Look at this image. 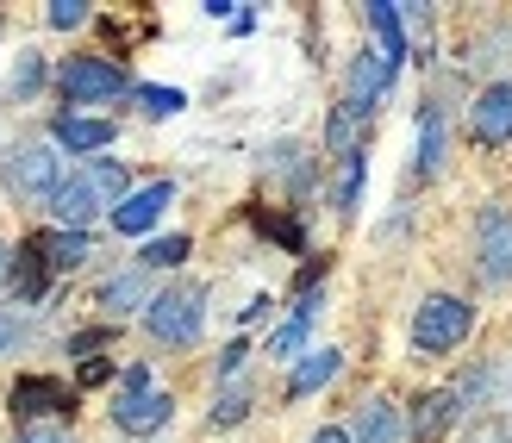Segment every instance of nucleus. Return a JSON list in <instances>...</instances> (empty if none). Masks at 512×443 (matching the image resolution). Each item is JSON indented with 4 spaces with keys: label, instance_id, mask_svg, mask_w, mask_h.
Listing matches in <instances>:
<instances>
[{
    "label": "nucleus",
    "instance_id": "obj_31",
    "mask_svg": "<svg viewBox=\"0 0 512 443\" xmlns=\"http://www.w3.org/2000/svg\"><path fill=\"white\" fill-rule=\"evenodd\" d=\"M244 356H250V344H244V337H232V344L219 350V381H238V369H244Z\"/></svg>",
    "mask_w": 512,
    "mask_h": 443
},
{
    "label": "nucleus",
    "instance_id": "obj_19",
    "mask_svg": "<svg viewBox=\"0 0 512 443\" xmlns=\"http://www.w3.org/2000/svg\"><path fill=\"white\" fill-rule=\"evenodd\" d=\"M38 250H44V263L50 275H63V269H82L94 244H88V231H38Z\"/></svg>",
    "mask_w": 512,
    "mask_h": 443
},
{
    "label": "nucleus",
    "instance_id": "obj_33",
    "mask_svg": "<svg viewBox=\"0 0 512 443\" xmlns=\"http://www.w3.org/2000/svg\"><path fill=\"white\" fill-rule=\"evenodd\" d=\"M19 443H69V437H63L57 425H25V431H19Z\"/></svg>",
    "mask_w": 512,
    "mask_h": 443
},
{
    "label": "nucleus",
    "instance_id": "obj_10",
    "mask_svg": "<svg viewBox=\"0 0 512 443\" xmlns=\"http://www.w3.org/2000/svg\"><path fill=\"white\" fill-rule=\"evenodd\" d=\"M169 419H175V400L157 394V387H150V394H119V400H113V425H119V431H132V437L163 431Z\"/></svg>",
    "mask_w": 512,
    "mask_h": 443
},
{
    "label": "nucleus",
    "instance_id": "obj_18",
    "mask_svg": "<svg viewBox=\"0 0 512 443\" xmlns=\"http://www.w3.org/2000/svg\"><path fill=\"white\" fill-rule=\"evenodd\" d=\"M356 443H406V425H400V406L394 400H363L356 412Z\"/></svg>",
    "mask_w": 512,
    "mask_h": 443
},
{
    "label": "nucleus",
    "instance_id": "obj_12",
    "mask_svg": "<svg viewBox=\"0 0 512 443\" xmlns=\"http://www.w3.org/2000/svg\"><path fill=\"white\" fill-rule=\"evenodd\" d=\"M13 412L19 419H44V412H75V394L63 381H50V375H25L13 387Z\"/></svg>",
    "mask_w": 512,
    "mask_h": 443
},
{
    "label": "nucleus",
    "instance_id": "obj_16",
    "mask_svg": "<svg viewBox=\"0 0 512 443\" xmlns=\"http://www.w3.org/2000/svg\"><path fill=\"white\" fill-rule=\"evenodd\" d=\"M369 32H375V50L388 57V69H400V57H406V19H400V7L394 0H369Z\"/></svg>",
    "mask_w": 512,
    "mask_h": 443
},
{
    "label": "nucleus",
    "instance_id": "obj_25",
    "mask_svg": "<svg viewBox=\"0 0 512 443\" xmlns=\"http://www.w3.org/2000/svg\"><path fill=\"white\" fill-rule=\"evenodd\" d=\"M250 419V387L244 381H225V394H219V406H213V431H232V425H244Z\"/></svg>",
    "mask_w": 512,
    "mask_h": 443
},
{
    "label": "nucleus",
    "instance_id": "obj_11",
    "mask_svg": "<svg viewBox=\"0 0 512 443\" xmlns=\"http://www.w3.org/2000/svg\"><path fill=\"white\" fill-rule=\"evenodd\" d=\"M169 200H175V181H150V188H138V194L113 213V231H125V238H144V231L163 219Z\"/></svg>",
    "mask_w": 512,
    "mask_h": 443
},
{
    "label": "nucleus",
    "instance_id": "obj_3",
    "mask_svg": "<svg viewBox=\"0 0 512 443\" xmlns=\"http://www.w3.org/2000/svg\"><path fill=\"white\" fill-rule=\"evenodd\" d=\"M57 88H63L69 107H100V100L132 94V75H125L119 63H107V57H69L57 69Z\"/></svg>",
    "mask_w": 512,
    "mask_h": 443
},
{
    "label": "nucleus",
    "instance_id": "obj_32",
    "mask_svg": "<svg viewBox=\"0 0 512 443\" xmlns=\"http://www.w3.org/2000/svg\"><path fill=\"white\" fill-rule=\"evenodd\" d=\"M119 394H150V369H144V362H132V369L119 375Z\"/></svg>",
    "mask_w": 512,
    "mask_h": 443
},
{
    "label": "nucleus",
    "instance_id": "obj_26",
    "mask_svg": "<svg viewBox=\"0 0 512 443\" xmlns=\"http://www.w3.org/2000/svg\"><path fill=\"white\" fill-rule=\"evenodd\" d=\"M356 194H363V150L338 163V181H331V206H338V213H350Z\"/></svg>",
    "mask_w": 512,
    "mask_h": 443
},
{
    "label": "nucleus",
    "instance_id": "obj_5",
    "mask_svg": "<svg viewBox=\"0 0 512 443\" xmlns=\"http://www.w3.org/2000/svg\"><path fill=\"white\" fill-rule=\"evenodd\" d=\"M7 175H13V188L19 194H32V200H57V188H63V150L57 144H19L13 156H7Z\"/></svg>",
    "mask_w": 512,
    "mask_h": 443
},
{
    "label": "nucleus",
    "instance_id": "obj_4",
    "mask_svg": "<svg viewBox=\"0 0 512 443\" xmlns=\"http://www.w3.org/2000/svg\"><path fill=\"white\" fill-rule=\"evenodd\" d=\"M475 275L494 288L512 281V206H488L475 219Z\"/></svg>",
    "mask_w": 512,
    "mask_h": 443
},
{
    "label": "nucleus",
    "instance_id": "obj_21",
    "mask_svg": "<svg viewBox=\"0 0 512 443\" xmlns=\"http://www.w3.org/2000/svg\"><path fill=\"white\" fill-rule=\"evenodd\" d=\"M88 175L100 181V194H107V200H113V213H119V206H125V200H132V169H125V163H119V156H94V163H88Z\"/></svg>",
    "mask_w": 512,
    "mask_h": 443
},
{
    "label": "nucleus",
    "instance_id": "obj_24",
    "mask_svg": "<svg viewBox=\"0 0 512 443\" xmlns=\"http://www.w3.org/2000/svg\"><path fill=\"white\" fill-rule=\"evenodd\" d=\"M175 263H188V231H175V238H150L144 256H138V269H175Z\"/></svg>",
    "mask_w": 512,
    "mask_h": 443
},
{
    "label": "nucleus",
    "instance_id": "obj_28",
    "mask_svg": "<svg viewBox=\"0 0 512 443\" xmlns=\"http://www.w3.org/2000/svg\"><path fill=\"white\" fill-rule=\"evenodd\" d=\"M38 88H44V57H38V50H19V57H13V94L32 100Z\"/></svg>",
    "mask_w": 512,
    "mask_h": 443
},
{
    "label": "nucleus",
    "instance_id": "obj_7",
    "mask_svg": "<svg viewBox=\"0 0 512 443\" xmlns=\"http://www.w3.org/2000/svg\"><path fill=\"white\" fill-rule=\"evenodd\" d=\"M469 132H475V144H488V150L512 144V82H488V88L475 94Z\"/></svg>",
    "mask_w": 512,
    "mask_h": 443
},
{
    "label": "nucleus",
    "instance_id": "obj_13",
    "mask_svg": "<svg viewBox=\"0 0 512 443\" xmlns=\"http://www.w3.org/2000/svg\"><path fill=\"white\" fill-rule=\"evenodd\" d=\"M150 275L144 269H119L107 288H100V312H107V319H132V312H150Z\"/></svg>",
    "mask_w": 512,
    "mask_h": 443
},
{
    "label": "nucleus",
    "instance_id": "obj_6",
    "mask_svg": "<svg viewBox=\"0 0 512 443\" xmlns=\"http://www.w3.org/2000/svg\"><path fill=\"white\" fill-rule=\"evenodd\" d=\"M94 213H113V200L100 194V181H94L88 169L69 175L63 188H57V200H50V219H57V231H88Z\"/></svg>",
    "mask_w": 512,
    "mask_h": 443
},
{
    "label": "nucleus",
    "instance_id": "obj_22",
    "mask_svg": "<svg viewBox=\"0 0 512 443\" xmlns=\"http://www.w3.org/2000/svg\"><path fill=\"white\" fill-rule=\"evenodd\" d=\"M306 331H313V319H300V312H294L288 325L269 331V356H275V362H300V356H306Z\"/></svg>",
    "mask_w": 512,
    "mask_h": 443
},
{
    "label": "nucleus",
    "instance_id": "obj_20",
    "mask_svg": "<svg viewBox=\"0 0 512 443\" xmlns=\"http://www.w3.org/2000/svg\"><path fill=\"white\" fill-rule=\"evenodd\" d=\"M438 169H444V107L425 100V113H419V175H438Z\"/></svg>",
    "mask_w": 512,
    "mask_h": 443
},
{
    "label": "nucleus",
    "instance_id": "obj_37",
    "mask_svg": "<svg viewBox=\"0 0 512 443\" xmlns=\"http://www.w3.org/2000/svg\"><path fill=\"white\" fill-rule=\"evenodd\" d=\"M7 281H13V250L0 244V288H7Z\"/></svg>",
    "mask_w": 512,
    "mask_h": 443
},
{
    "label": "nucleus",
    "instance_id": "obj_34",
    "mask_svg": "<svg viewBox=\"0 0 512 443\" xmlns=\"http://www.w3.org/2000/svg\"><path fill=\"white\" fill-rule=\"evenodd\" d=\"M107 375H113V362H100V356H94V362H82V387H100Z\"/></svg>",
    "mask_w": 512,
    "mask_h": 443
},
{
    "label": "nucleus",
    "instance_id": "obj_9",
    "mask_svg": "<svg viewBox=\"0 0 512 443\" xmlns=\"http://www.w3.org/2000/svg\"><path fill=\"white\" fill-rule=\"evenodd\" d=\"M119 138V125L113 119H88V113H63L57 125H50V144L69 150V156H94V150H107Z\"/></svg>",
    "mask_w": 512,
    "mask_h": 443
},
{
    "label": "nucleus",
    "instance_id": "obj_8",
    "mask_svg": "<svg viewBox=\"0 0 512 443\" xmlns=\"http://www.w3.org/2000/svg\"><path fill=\"white\" fill-rule=\"evenodd\" d=\"M394 75L400 69H388V57L369 44V50H356V63H350V94H344V107L356 113V119H369L375 113V100L394 88Z\"/></svg>",
    "mask_w": 512,
    "mask_h": 443
},
{
    "label": "nucleus",
    "instance_id": "obj_23",
    "mask_svg": "<svg viewBox=\"0 0 512 443\" xmlns=\"http://www.w3.org/2000/svg\"><path fill=\"white\" fill-rule=\"evenodd\" d=\"M269 169H275V175H288V188L300 194L306 181H313V156H306L300 144H275V150H269Z\"/></svg>",
    "mask_w": 512,
    "mask_h": 443
},
{
    "label": "nucleus",
    "instance_id": "obj_30",
    "mask_svg": "<svg viewBox=\"0 0 512 443\" xmlns=\"http://www.w3.org/2000/svg\"><path fill=\"white\" fill-rule=\"evenodd\" d=\"M25 331H32V325H25L19 312H0V356H13L25 344Z\"/></svg>",
    "mask_w": 512,
    "mask_h": 443
},
{
    "label": "nucleus",
    "instance_id": "obj_17",
    "mask_svg": "<svg viewBox=\"0 0 512 443\" xmlns=\"http://www.w3.org/2000/svg\"><path fill=\"white\" fill-rule=\"evenodd\" d=\"M44 288H50V263H44L38 238H25V244H19V256H13V294H19V306H38V300H44Z\"/></svg>",
    "mask_w": 512,
    "mask_h": 443
},
{
    "label": "nucleus",
    "instance_id": "obj_15",
    "mask_svg": "<svg viewBox=\"0 0 512 443\" xmlns=\"http://www.w3.org/2000/svg\"><path fill=\"white\" fill-rule=\"evenodd\" d=\"M338 369H344V350H306L288 375V400H306V394H319V387H331Z\"/></svg>",
    "mask_w": 512,
    "mask_h": 443
},
{
    "label": "nucleus",
    "instance_id": "obj_29",
    "mask_svg": "<svg viewBox=\"0 0 512 443\" xmlns=\"http://www.w3.org/2000/svg\"><path fill=\"white\" fill-rule=\"evenodd\" d=\"M57 32H75V25H88V0H50V13H44Z\"/></svg>",
    "mask_w": 512,
    "mask_h": 443
},
{
    "label": "nucleus",
    "instance_id": "obj_27",
    "mask_svg": "<svg viewBox=\"0 0 512 443\" xmlns=\"http://www.w3.org/2000/svg\"><path fill=\"white\" fill-rule=\"evenodd\" d=\"M132 94H138V107H144L150 119H175V113L188 107V94H182V88H132Z\"/></svg>",
    "mask_w": 512,
    "mask_h": 443
},
{
    "label": "nucleus",
    "instance_id": "obj_36",
    "mask_svg": "<svg viewBox=\"0 0 512 443\" xmlns=\"http://www.w3.org/2000/svg\"><path fill=\"white\" fill-rule=\"evenodd\" d=\"M100 344H107V331H82V337H75V344H69V350H75V356H82V350H100Z\"/></svg>",
    "mask_w": 512,
    "mask_h": 443
},
{
    "label": "nucleus",
    "instance_id": "obj_14",
    "mask_svg": "<svg viewBox=\"0 0 512 443\" xmlns=\"http://www.w3.org/2000/svg\"><path fill=\"white\" fill-rule=\"evenodd\" d=\"M456 419H463V400H456V387H438V394H425L413 406V437L419 443H438Z\"/></svg>",
    "mask_w": 512,
    "mask_h": 443
},
{
    "label": "nucleus",
    "instance_id": "obj_2",
    "mask_svg": "<svg viewBox=\"0 0 512 443\" xmlns=\"http://www.w3.org/2000/svg\"><path fill=\"white\" fill-rule=\"evenodd\" d=\"M469 331H475V306L463 294H431L413 312V350L419 356H450Z\"/></svg>",
    "mask_w": 512,
    "mask_h": 443
},
{
    "label": "nucleus",
    "instance_id": "obj_1",
    "mask_svg": "<svg viewBox=\"0 0 512 443\" xmlns=\"http://www.w3.org/2000/svg\"><path fill=\"white\" fill-rule=\"evenodd\" d=\"M200 325H207V288H200V281H169L144 312V331L157 337V344H175V350H188L200 337Z\"/></svg>",
    "mask_w": 512,
    "mask_h": 443
},
{
    "label": "nucleus",
    "instance_id": "obj_35",
    "mask_svg": "<svg viewBox=\"0 0 512 443\" xmlns=\"http://www.w3.org/2000/svg\"><path fill=\"white\" fill-rule=\"evenodd\" d=\"M306 443H356L344 425H325V431H313V437H306Z\"/></svg>",
    "mask_w": 512,
    "mask_h": 443
}]
</instances>
